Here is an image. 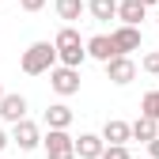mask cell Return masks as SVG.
Returning <instances> with one entry per match:
<instances>
[{
  "mask_svg": "<svg viewBox=\"0 0 159 159\" xmlns=\"http://www.w3.org/2000/svg\"><path fill=\"white\" fill-rule=\"evenodd\" d=\"M53 49H57V61L68 65V68H80V65H84V57H87L84 38H80V30H76V27H61V30H57Z\"/></svg>",
  "mask_w": 159,
  "mask_h": 159,
  "instance_id": "1",
  "label": "cell"
},
{
  "mask_svg": "<svg viewBox=\"0 0 159 159\" xmlns=\"http://www.w3.org/2000/svg\"><path fill=\"white\" fill-rule=\"evenodd\" d=\"M53 65H57L53 42H34V46H27V53H23V72L27 76H46Z\"/></svg>",
  "mask_w": 159,
  "mask_h": 159,
  "instance_id": "2",
  "label": "cell"
},
{
  "mask_svg": "<svg viewBox=\"0 0 159 159\" xmlns=\"http://www.w3.org/2000/svg\"><path fill=\"white\" fill-rule=\"evenodd\" d=\"M46 159H76V136H68V129H49L42 136Z\"/></svg>",
  "mask_w": 159,
  "mask_h": 159,
  "instance_id": "3",
  "label": "cell"
},
{
  "mask_svg": "<svg viewBox=\"0 0 159 159\" xmlns=\"http://www.w3.org/2000/svg\"><path fill=\"white\" fill-rule=\"evenodd\" d=\"M49 87L61 95V98H68V95H76L80 91V68H68V65H53L49 68Z\"/></svg>",
  "mask_w": 159,
  "mask_h": 159,
  "instance_id": "4",
  "label": "cell"
},
{
  "mask_svg": "<svg viewBox=\"0 0 159 159\" xmlns=\"http://www.w3.org/2000/svg\"><path fill=\"white\" fill-rule=\"evenodd\" d=\"M8 140L19 148V152H34L38 144H42V133H38L34 121H27V117H19V121H11V136Z\"/></svg>",
  "mask_w": 159,
  "mask_h": 159,
  "instance_id": "5",
  "label": "cell"
},
{
  "mask_svg": "<svg viewBox=\"0 0 159 159\" xmlns=\"http://www.w3.org/2000/svg\"><path fill=\"white\" fill-rule=\"evenodd\" d=\"M106 80H110V84H117V87L133 84V80H136V61H133L129 53L110 57V61H106Z\"/></svg>",
  "mask_w": 159,
  "mask_h": 159,
  "instance_id": "6",
  "label": "cell"
},
{
  "mask_svg": "<svg viewBox=\"0 0 159 159\" xmlns=\"http://www.w3.org/2000/svg\"><path fill=\"white\" fill-rule=\"evenodd\" d=\"M110 42H114V53H133V49H140L144 34H140V27H129V23H121V27L110 34Z\"/></svg>",
  "mask_w": 159,
  "mask_h": 159,
  "instance_id": "7",
  "label": "cell"
},
{
  "mask_svg": "<svg viewBox=\"0 0 159 159\" xmlns=\"http://www.w3.org/2000/svg\"><path fill=\"white\" fill-rule=\"evenodd\" d=\"M0 117H4V121H19V117H27V98L19 95V91H4L0 95Z\"/></svg>",
  "mask_w": 159,
  "mask_h": 159,
  "instance_id": "8",
  "label": "cell"
},
{
  "mask_svg": "<svg viewBox=\"0 0 159 159\" xmlns=\"http://www.w3.org/2000/svg\"><path fill=\"white\" fill-rule=\"evenodd\" d=\"M102 148H106V140L98 133H80V140H76V155L80 159H98Z\"/></svg>",
  "mask_w": 159,
  "mask_h": 159,
  "instance_id": "9",
  "label": "cell"
},
{
  "mask_svg": "<svg viewBox=\"0 0 159 159\" xmlns=\"http://www.w3.org/2000/svg\"><path fill=\"white\" fill-rule=\"evenodd\" d=\"M84 49H87V57H95V61H110V57H117L114 53V42H110V34H95L91 42H84Z\"/></svg>",
  "mask_w": 159,
  "mask_h": 159,
  "instance_id": "10",
  "label": "cell"
},
{
  "mask_svg": "<svg viewBox=\"0 0 159 159\" xmlns=\"http://www.w3.org/2000/svg\"><path fill=\"white\" fill-rule=\"evenodd\" d=\"M129 133H133V140H144V144H148L152 136H159V121H155L152 114H140V117L129 125Z\"/></svg>",
  "mask_w": 159,
  "mask_h": 159,
  "instance_id": "11",
  "label": "cell"
},
{
  "mask_svg": "<svg viewBox=\"0 0 159 159\" xmlns=\"http://www.w3.org/2000/svg\"><path fill=\"white\" fill-rule=\"evenodd\" d=\"M102 140H106V144H129V140H133L129 121H117V117L106 121V125H102Z\"/></svg>",
  "mask_w": 159,
  "mask_h": 159,
  "instance_id": "12",
  "label": "cell"
},
{
  "mask_svg": "<svg viewBox=\"0 0 159 159\" xmlns=\"http://www.w3.org/2000/svg\"><path fill=\"white\" fill-rule=\"evenodd\" d=\"M144 4L140 0H121V4H117V19H121V23H129V27H140V19H144Z\"/></svg>",
  "mask_w": 159,
  "mask_h": 159,
  "instance_id": "13",
  "label": "cell"
},
{
  "mask_svg": "<svg viewBox=\"0 0 159 159\" xmlns=\"http://www.w3.org/2000/svg\"><path fill=\"white\" fill-rule=\"evenodd\" d=\"M46 125H49V129H68V125H72V106L53 102V106L46 110Z\"/></svg>",
  "mask_w": 159,
  "mask_h": 159,
  "instance_id": "14",
  "label": "cell"
},
{
  "mask_svg": "<svg viewBox=\"0 0 159 159\" xmlns=\"http://www.w3.org/2000/svg\"><path fill=\"white\" fill-rule=\"evenodd\" d=\"M98 23H110V19H117V0H87L84 4Z\"/></svg>",
  "mask_w": 159,
  "mask_h": 159,
  "instance_id": "15",
  "label": "cell"
},
{
  "mask_svg": "<svg viewBox=\"0 0 159 159\" xmlns=\"http://www.w3.org/2000/svg\"><path fill=\"white\" fill-rule=\"evenodd\" d=\"M84 11H87V8H84V0H57V15L68 19V23H72V19H80Z\"/></svg>",
  "mask_w": 159,
  "mask_h": 159,
  "instance_id": "16",
  "label": "cell"
},
{
  "mask_svg": "<svg viewBox=\"0 0 159 159\" xmlns=\"http://www.w3.org/2000/svg\"><path fill=\"white\" fill-rule=\"evenodd\" d=\"M140 114H152L155 121H159V91H148V95L140 98Z\"/></svg>",
  "mask_w": 159,
  "mask_h": 159,
  "instance_id": "17",
  "label": "cell"
},
{
  "mask_svg": "<svg viewBox=\"0 0 159 159\" xmlns=\"http://www.w3.org/2000/svg\"><path fill=\"white\" fill-rule=\"evenodd\" d=\"M98 159H133V155H129V148H125V144H106Z\"/></svg>",
  "mask_w": 159,
  "mask_h": 159,
  "instance_id": "18",
  "label": "cell"
},
{
  "mask_svg": "<svg viewBox=\"0 0 159 159\" xmlns=\"http://www.w3.org/2000/svg\"><path fill=\"white\" fill-rule=\"evenodd\" d=\"M140 68H144V72H152V76H159V49L144 57V61H140Z\"/></svg>",
  "mask_w": 159,
  "mask_h": 159,
  "instance_id": "19",
  "label": "cell"
},
{
  "mask_svg": "<svg viewBox=\"0 0 159 159\" xmlns=\"http://www.w3.org/2000/svg\"><path fill=\"white\" fill-rule=\"evenodd\" d=\"M19 8H23V11H42L46 0H19Z\"/></svg>",
  "mask_w": 159,
  "mask_h": 159,
  "instance_id": "20",
  "label": "cell"
},
{
  "mask_svg": "<svg viewBox=\"0 0 159 159\" xmlns=\"http://www.w3.org/2000/svg\"><path fill=\"white\" fill-rule=\"evenodd\" d=\"M148 155H152V159H159V136H152V140H148Z\"/></svg>",
  "mask_w": 159,
  "mask_h": 159,
  "instance_id": "21",
  "label": "cell"
},
{
  "mask_svg": "<svg viewBox=\"0 0 159 159\" xmlns=\"http://www.w3.org/2000/svg\"><path fill=\"white\" fill-rule=\"evenodd\" d=\"M8 144H11V140H8V133H4V129H0V152H4Z\"/></svg>",
  "mask_w": 159,
  "mask_h": 159,
  "instance_id": "22",
  "label": "cell"
},
{
  "mask_svg": "<svg viewBox=\"0 0 159 159\" xmlns=\"http://www.w3.org/2000/svg\"><path fill=\"white\" fill-rule=\"evenodd\" d=\"M140 4H144V8H152V4H159V0H140Z\"/></svg>",
  "mask_w": 159,
  "mask_h": 159,
  "instance_id": "23",
  "label": "cell"
},
{
  "mask_svg": "<svg viewBox=\"0 0 159 159\" xmlns=\"http://www.w3.org/2000/svg\"><path fill=\"white\" fill-rule=\"evenodd\" d=\"M155 23H159V4H155Z\"/></svg>",
  "mask_w": 159,
  "mask_h": 159,
  "instance_id": "24",
  "label": "cell"
},
{
  "mask_svg": "<svg viewBox=\"0 0 159 159\" xmlns=\"http://www.w3.org/2000/svg\"><path fill=\"white\" fill-rule=\"evenodd\" d=\"M0 95H4V84H0Z\"/></svg>",
  "mask_w": 159,
  "mask_h": 159,
  "instance_id": "25",
  "label": "cell"
}]
</instances>
